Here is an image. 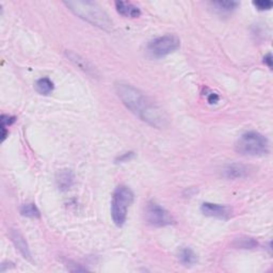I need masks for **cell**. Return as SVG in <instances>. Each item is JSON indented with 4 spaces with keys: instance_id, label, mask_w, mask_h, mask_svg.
I'll return each instance as SVG.
<instances>
[{
    "instance_id": "cell-1",
    "label": "cell",
    "mask_w": 273,
    "mask_h": 273,
    "mask_svg": "<svg viewBox=\"0 0 273 273\" xmlns=\"http://www.w3.org/2000/svg\"><path fill=\"white\" fill-rule=\"evenodd\" d=\"M115 92L126 108L138 115L142 121L156 128H164L168 125V116L165 111L133 85L124 82L115 83Z\"/></svg>"
},
{
    "instance_id": "cell-2",
    "label": "cell",
    "mask_w": 273,
    "mask_h": 273,
    "mask_svg": "<svg viewBox=\"0 0 273 273\" xmlns=\"http://www.w3.org/2000/svg\"><path fill=\"white\" fill-rule=\"evenodd\" d=\"M64 5L79 19L107 31L112 30V21L102 9L93 2H65Z\"/></svg>"
},
{
    "instance_id": "cell-3",
    "label": "cell",
    "mask_w": 273,
    "mask_h": 273,
    "mask_svg": "<svg viewBox=\"0 0 273 273\" xmlns=\"http://www.w3.org/2000/svg\"><path fill=\"white\" fill-rule=\"evenodd\" d=\"M235 151L242 156H263L269 153V141L257 131H247L242 133L236 141Z\"/></svg>"
},
{
    "instance_id": "cell-4",
    "label": "cell",
    "mask_w": 273,
    "mask_h": 273,
    "mask_svg": "<svg viewBox=\"0 0 273 273\" xmlns=\"http://www.w3.org/2000/svg\"><path fill=\"white\" fill-rule=\"evenodd\" d=\"M134 199L133 192L129 187L121 185L115 188L111 200V217L117 227H122L127 219L128 208Z\"/></svg>"
},
{
    "instance_id": "cell-5",
    "label": "cell",
    "mask_w": 273,
    "mask_h": 273,
    "mask_svg": "<svg viewBox=\"0 0 273 273\" xmlns=\"http://www.w3.org/2000/svg\"><path fill=\"white\" fill-rule=\"evenodd\" d=\"M179 47H181V40L178 37L174 34H166L152 40L147 46V51L152 58L160 59L174 53Z\"/></svg>"
},
{
    "instance_id": "cell-6",
    "label": "cell",
    "mask_w": 273,
    "mask_h": 273,
    "mask_svg": "<svg viewBox=\"0 0 273 273\" xmlns=\"http://www.w3.org/2000/svg\"><path fill=\"white\" fill-rule=\"evenodd\" d=\"M145 220L149 224L156 226V227H162L168 226L174 223V218L171 213L161 207L159 204L151 202L147 205L145 208Z\"/></svg>"
},
{
    "instance_id": "cell-7",
    "label": "cell",
    "mask_w": 273,
    "mask_h": 273,
    "mask_svg": "<svg viewBox=\"0 0 273 273\" xmlns=\"http://www.w3.org/2000/svg\"><path fill=\"white\" fill-rule=\"evenodd\" d=\"M201 211L204 216L218 218V219H228L232 215V209L226 205L213 204V203H203Z\"/></svg>"
},
{
    "instance_id": "cell-8",
    "label": "cell",
    "mask_w": 273,
    "mask_h": 273,
    "mask_svg": "<svg viewBox=\"0 0 273 273\" xmlns=\"http://www.w3.org/2000/svg\"><path fill=\"white\" fill-rule=\"evenodd\" d=\"M10 238L13 242V244L15 245V247L17 250L20 251V253L24 256L26 259L31 258V254H30V250H29V245L26 241L25 237L23 236V234L20 232L19 229H10Z\"/></svg>"
},
{
    "instance_id": "cell-9",
    "label": "cell",
    "mask_w": 273,
    "mask_h": 273,
    "mask_svg": "<svg viewBox=\"0 0 273 273\" xmlns=\"http://www.w3.org/2000/svg\"><path fill=\"white\" fill-rule=\"evenodd\" d=\"M115 9L119 15L124 17H129V19H136L141 15V10L139 7L134 6L131 3H125V2H116Z\"/></svg>"
},
{
    "instance_id": "cell-10",
    "label": "cell",
    "mask_w": 273,
    "mask_h": 273,
    "mask_svg": "<svg viewBox=\"0 0 273 273\" xmlns=\"http://www.w3.org/2000/svg\"><path fill=\"white\" fill-rule=\"evenodd\" d=\"M249 173V168L240 164L228 165L223 169V175L228 179H237L245 177Z\"/></svg>"
},
{
    "instance_id": "cell-11",
    "label": "cell",
    "mask_w": 273,
    "mask_h": 273,
    "mask_svg": "<svg viewBox=\"0 0 273 273\" xmlns=\"http://www.w3.org/2000/svg\"><path fill=\"white\" fill-rule=\"evenodd\" d=\"M75 176L72 171L70 170H62L58 172L56 176V183L58 188L61 191H67L74 184Z\"/></svg>"
},
{
    "instance_id": "cell-12",
    "label": "cell",
    "mask_w": 273,
    "mask_h": 273,
    "mask_svg": "<svg viewBox=\"0 0 273 273\" xmlns=\"http://www.w3.org/2000/svg\"><path fill=\"white\" fill-rule=\"evenodd\" d=\"M66 56L73 63H75L79 68H81L83 72L95 75V68L91 65L90 62H88L85 59L81 58L79 55H76L75 53H73V51H66Z\"/></svg>"
},
{
    "instance_id": "cell-13",
    "label": "cell",
    "mask_w": 273,
    "mask_h": 273,
    "mask_svg": "<svg viewBox=\"0 0 273 273\" xmlns=\"http://www.w3.org/2000/svg\"><path fill=\"white\" fill-rule=\"evenodd\" d=\"M178 258L184 266H193L198 261V256L190 247H182L178 254Z\"/></svg>"
},
{
    "instance_id": "cell-14",
    "label": "cell",
    "mask_w": 273,
    "mask_h": 273,
    "mask_svg": "<svg viewBox=\"0 0 273 273\" xmlns=\"http://www.w3.org/2000/svg\"><path fill=\"white\" fill-rule=\"evenodd\" d=\"M210 5L215 8V10L220 13H229L238 8L239 3L237 2H212Z\"/></svg>"
},
{
    "instance_id": "cell-15",
    "label": "cell",
    "mask_w": 273,
    "mask_h": 273,
    "mask_svg": "<svg viewBox=\"0 0 273 273\" xmlns=\"http://www.w3.org/2000/svg\"><path fill=\"white\" fill-rule=\"evenodd\" d=\"M36 89L41 94V95H49L54 90V83L47 77L41 78L36 83Z\"/></svg>"
},
{
    "instance_id": "cell-16",
    "label": "cell",
    "mask_w": 273,
    "mask_h": 273,
    "mask_svg": "<svg viewBox=\"0 0 273 273\" xmlns=\"http://www.w3.org/2000/svg\"><path fill=\"white\" fill-rule=\"evenodd\" d=\"M21 213L22 216L32 218V219H39L41 217V212L39 208L36 206V204H26L21 207Z\"/></svg>"
},
{
    "instance_id": "cell-17",
    "label": "cell",
    "mask_w": 273,
    "mask_h": 273,
    "mask_svg": "<svg viewBox=\"0 0 273 273\" xmlns=\"http://www.w3.org/2000/svg\"><path fill=\"white\" fill-rule=\"evenodd\" d=\"M235 245L238 247H241V249H252V247L257 245V242H256L252 238L245 237V238L237 239V240L235 241Z\"/></svg>"
},
{
    "instance_id": "cell-18",
    "label": "cell",
    "mask_w": 273,
    "mask_h": 273,
    "mask_svg": "<svg viewBox=\"0 0 273 273\" xmlns=\"http://www.w3.org/2000/svg\"><path fill=\"white\" fill-rule=\"evenodd\" d=\"M253 5L258 11H268L273 7V3L269 0H258V2H254Z\"/></svg>"
},
{
    "instance_id": "cell-19",
    "label": "cell",
    "mask_w": 273,
    "mask_h": 273,
    "mask_svg": "<svg viewBox=\"0 0 273 273\" xmlns=\"http://www.w3.org/2000/svg\"><path fill=\"white\" fill-rule=\"evenodd\" d=\"M15 122H16V117L15 116L7 115V114L2 115V128H8L9 126H11Z\"/></svg>"
},
{
    "instance_id": "cell-20",
    "label": "cell",
    "mask_w": 273,
    "mask_h": 273,
    "mask_svg": "<svg viewBox=\"0 0 273 273\" xmlns=\"http://www.w3.org/2000/svg\"><path fill=\"white\" fill-rule=\"evenodd\" d=\"M219 99H220V97H219L218 94H216V93H210L209 94V96H208L209 104H217V102L219 101Z\"/></svg>"
},
{
    "instance_id": "cell-21",
    "label": "cell",
    "mask_w": 273,
    "mask_h": 273,
    "mask_svg": "<svg viewBox=\"0 0 273 273\" xmlns=\"http://www.w3.org/2000/svg\"><path fill=\"white\" fill-rule=\"evenodd\" d=\"M263 62L268 65L269 68H272V56H271V54H268L267 56H264Z\"/></svg>"
}]
</instances>
